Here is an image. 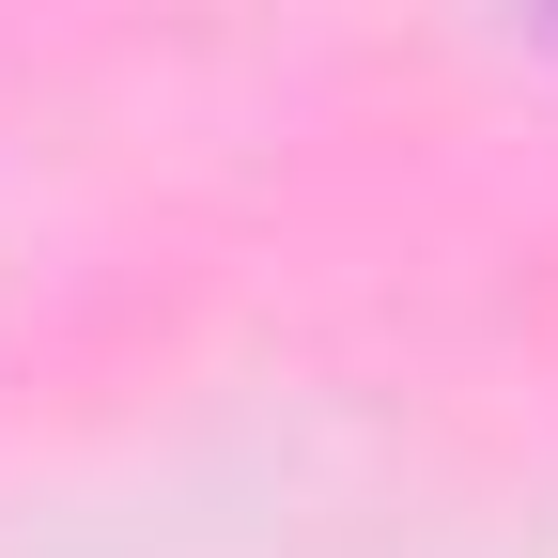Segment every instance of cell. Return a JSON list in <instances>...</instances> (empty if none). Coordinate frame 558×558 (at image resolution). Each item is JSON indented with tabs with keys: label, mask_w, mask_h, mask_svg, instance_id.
<instances>
[{
	"label": "cell",
	"mask_w": 558,
	"mask_h": 558,
	"mask_svg": "<svg viewBox=\"0 0 558 558\" xmlns=\"http://www.w3.org/2000/svg\"><path fill=\"white\" fill-rule=\"evenodd\" d=\"M543 16H558V0H543Z\"/></svg>",
	"instance_id": "6da1fadb"
}]
</instances>
